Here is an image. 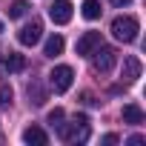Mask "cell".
Segmentation results:
<instances>
[{
    "label": "cell",
    "instance_id": "obj_9",
    "mask_svg": "<svg viewBox=\"0 0 146 146\" xmlns=\"http://www.w3.org/2000/svg\"><path fill=\"white\" fill-rule=\"evenodd\" d=\"M123 123L140 126V123H143V109H140L137 103H126V106H123Z\"/></svg>",
    "mask_w": 146,
    "mask_h": 146
},
{
    "label": "cell",
    "instance_id": "obj_6",
    "mask_svg": "<svg viewBox=\"0 0 146 146\" xmlns=\"http://www.w3.org/2000/svg\"><path fill=\"white\" fill-rule=\"evenodd\" d=\"M40 35H43V23H40V20H32V23H26V26L17 32V40H20L23 46H35V43L40 40Z\"/></svg>",
    "mask_w": 146,
    "mask_h": 146
},
{
    "label": "cell",
    "instance_id": "obj_14",
    "mask_svg": "<svg viewBox=\"0 0 146 146\" xmlns=\"http://www.w3.org/2000/svg\"><path fill=\"white\" fill-rule=\"evenodd\" d=\"M29 12V3H26V0H15V3L9 6V17L12 20H17V17H23Z\"/></svg>",
    "mask_w": 146,
    "mask_h": 146
},
{
    "label": "cell",
    "instance_id": "obj_22",
    "mask_svg": "<svg viewBox=\"0 0 146 146\" xmlns=\"http://www.w3.org/2000/svg\"><path fill=\"white\" fill-rule=\"evenodd\" d=\"M0 32H3V20H0Z\"/></svg>",
    "mask_w": 146,
    "mask_h": 146
},
{
    "label": "cell",
    "instance_id": "obj_5",
    "mask_svg": "<svg viewBox=\"0 0 146 146\" xmlns=\"http://www.w3.org/2000/svg\"><path fill=\"white\" fill-rule=\"evenodd\" d=\"M49 17H52V23L66 26L72 20V3H69V0H54V3L49 6Z\"/></svg>",
    "mask_w": 146,
    "mask_h": 146
},
{
    "label": "cell",
    "instance_id": "obj_1",
    "mask_svg": "<svg viewBox=\"0 0 146 146\" xmlns=\"http://www.w3.org/2000/svg\"><path fill=\"white\" fill-rule=\"evenodd\" d=\"M57 132H60V140L63 143H86L89 140V120H86V115H80L75 123H60L57 126Z\"/></svg>",
    "mask_w": 146,
    "mask_h": 146
},
{
    "label": "cell",
    "instance_id": "obj_3",
    "mask_svg": "<svg viewBox=\"0 0 146 146\" xmlns=\"http://www.w3.org/2000/svg\"><path fill=\"white\" fill-rule=\"evenodd\" d=\"M92 54H95L92 66H95L98 75H109V72L115 69V63H117V52H115L112 46H98Z\"/></svg>",
    "mask_w": 146,
    "mask_h": 146
},
{
    "label": "cell",
    "instance_id": "obj_17",
    "mask_svg": "<svg viewBox=\"0 0 146 146\" xmlns=\"http://www.w3.org/2000/svg\"><path fill=\"white\" fill-rule=\"evenodd\" d=\"M63 117H66V115H63V109H52L46 120H49V126H60V120H63Z\"/></svg>",
    "mask_w": 146,
    "mask_h": 146
},
{
    "label": "cell",
    "instance_id": "obj_12",
    "mask_svg": "<svg viewBox=\"0 0 146 146\" xmlns=\"http://www.w3.org/2000/svg\"><path fill=\"white\" fill-rule=\"evenodd\" d=\"M63 46H66L63 37H60V35H52V37L46 40V46H43V54H46V57H57V54H63Z\"/></svg>",
    "mask_w": 146,
    "mask_h": 146
},
{
    "label": "cell",
    "instance_id": "obj_10",
    "mask_svg": "<svg viewBox=\"0 0 146 146\" xmlns=\"http://www.w3.org/2000/svg\"><path fill=\"white\" fill-rule=\"evenodd\" d=\"M23 140L32 143V146H46V143H49V135H46L40 126H29V129L23 132Z\"/></svg>",
    "mask_w": 146,
    "mask_h": 146
},
{
    "label": "cell",
    "instance_id": "obj_15",
    "mask_svg": "<svg viewBox=\"0 0 146 146\" xmlns=\"http://www.w3.org/2000/svg\"><path fill=\"white\" fill-rule=\"evenodd\" d=\"M12 98H15L12 86H9V83H3V86H0V106H12Z\"/></svg>",
    "mask_w": 146,
    "mask_h": 146
},
{
    "label": "cell",
    "instance_id": "obj_8",
    "mask_svg": "<svg viewBox=\"0 0 146 146\" xmlns=\"http://www.w3.org/2000/svg\"><path fill=\"white\" fill-rule=\"evenodd\" d=\"M98 46H100V32H83V37L78 40V46H75V49H78V54H80V57H89Z\"/></svg>",
    "mask_w": 146,
    "mask_h": 146
},
{
    "label": "cell",
    "instance_id": "obj_2",
    "mask_svg": "<svg viewBox=\"0 0 146 146\" xmlns=\"http://www.w3.org/2000/svg\"><path fill=\"white\" fill-rule=\"evenodd\" d=\"M137 32H140V23L132 15H123V17H115L112 20V35L120 43H135L137 40Z\"/></svg>",
    "mask_w": 146,
    "mask_h": 146
},
{
    "label": "cell",
    "instance_id": "obj_18",
    "mask_svg": "<svg viewBox=\"0 0 146 146\" xmlns=\"http://www.w3.org/2000/svg\"><path fill=\"white\" fill-rule=\"evenodd\" d=\"M100 143H103V146H115V143H117V135H112V132H109V135H103V137H100Z\"/></svg>",
    "mask_w": 146,
    "mask_h": 146
},
{
    "label": "cell",
    "instance_id": "obj_13",
    "mask_svg": "<svg viewBox=\"0 0 146 146\" xmlns=\"http://www.w3.org/2000/svg\"><path fill=\"white\" fill-rule=\"evenodd\" d=\"M100 3H98V0H83V17L86 20H98L100 17Z\"/></svg>",
    "mask_w": 146,
    "mask_h": 146
},
{
    "label": "cell",
    "instance_id": "obj_4",
    "mask_svg": "<svg viewBox=\"0 0 146 146\" xmlns=\"http://www.w3.org/2000/svg\"><path fill=\"white\" fill-rule=\"evenodd\" d=\"M72 80H75V72H72V66H54V69L49 72V86H52L57 95L69 92V89H72Z\"/></svg>",
    "mask_w": 146,
    "mask_h": 146
},
{
    "label": "cell",
    "instance_id": "obj_19",
    "mask_svg": "<svg viewBox=\"0 0 146 146\" xmlns=\"http://www.w3.org/2000/svg\"><path fill=\"white\" fill-rule=\"evenodd\" d=\"M126 143H129V146H135V143H143V135H132Z\"/></svg>",
    "mask_w": 146,
    "mask_h": 146
},
{
    "label": "cell",
    "instance_id": "obj_21",
    "mask_svg": "<svg viewBox=\"0 0 146 146\" xmlns=\"http://www.w3.org/2000/svg\"><path fill=\"white\" fill-rule=\"evenodd\" d=\"M83 100H86V103H89V106H98V100H95V98H92V95H89V92H86V95H83Z\"/></svg>",
    "mask_w": 146,
    "mask_h": 146
},
{
    "label": "cell",
    "instance_id": "obj_11",
    "mask_svg": "<svg viewBox=\"0 0 146 146\" xmlns=\"http://www.w3.org/2000/svg\"><path fill=\"white\" fill-rule=\"evenodd\" d=\"M23 69H26V57L17 52H9L3 60V72H23Z\"/></svg>",
    "mask_w": 146,
    "mask_h": 146
},
{
    "label": "cell",
    "instance_id": "obj_7",
    "mask_svg": "<svg viewBox=\"0 0 146 146\" xmlns=\"http://www.w3.org/2000/svg\"><path fill=\"white\" fill-rule=\"evenodd\" d=\"M140 72H143V66H140V57H135V54L123 57V72H120L123 83H135V80L140 78Z\"/></svg>",
    "mask_w": 146,
    "mask_h": 146
},
{
    "label": "cell",
    "instance_id": "obj_16",
    "mask_svg": "<svg viewBox=\"0 0 146 146\" xmlns=\"http://www.w3.org/2000/svg\"><path fill=\"white\" fill-rule=\"evenodd\" d=\"M29 98H35V100H32L35 106H40V103L46 100V95L40 92V86H37V83H29Z\"/></svg>",
    "mask_w": 146,
    "mask_h": 146
},
{
    "label": "cell",
    "instance_id": "obj_20",
    "mask_svg": "<svg viewBox=\"0 0 146 146\" xmlns=\"http://www.w3.org/2000/svg\"><path fill=\"white\" fill-rule=\"evenodd\" d=\"M132 0H112V6H117V9H123V6H129Z\"/></svg>",
    "mask_w": 146,
    "mask_h": 146
}]
</instances>
